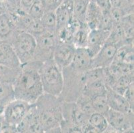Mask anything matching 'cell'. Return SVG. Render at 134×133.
Returning <instances> with one entry per match:
<instances>
[{"instance_id": "obj_1", "label": "cell", "mask_w": 134, "mask_h": 133, "mask_svg": "<svg viewBox=\"0 0 134 133\" xmlns=\"http://www.w3.org/2000/svg\"><path fill=\"white\" fill-rule=\"evenodd\" d=\"M42 63L29 62L21 65V69L13 83L15 99L35 103L43 93L39 68Z\"/></svg>"}, {"instance_id": "obj_2", "label": "cell", "mask_w": 134, "mask_h": 133, "mask_svg": "<svg viewBox=\"0 0 134 133\" xmlns=\"http://www.w3.org/2000/svg\"><path fill=\"white\" fill-rule=\"evenodd\" d=\"M43 132H62V101L59 97L43 93L36 101Z\"/></svg>"}, {"instance_id": "obj_3", "label": "cell", "mask_w": 134, "mask_h": 133, "mask_svg": "<svg viewBox=\"0 0 134 133\" xmlns=\"http://www.w3.org/2000/svg\"><path fill=\"white\" fill-rule=\"evenodd\" d=\"M43 93L59 97L63 85L62 70L52 59L43 62L39 68Z\"/></svg>"}, {"instance_id": "obj_4", "label": "cell", "mask_w": 134, "mask_h": 133, "mask_svg": "<svg viewBox=\"0 0 134 133\" xmlns=\"http://www.w3.org/2000/svg\"><path fill=\"white\" fill-rule=\"evenodd\" d=\"M86 71L70 64L62 70L63 85L59 99L62 101L75 102L82 94L83 76Z\"/></svg>"}, {"instance_id": "obj_5", "label": "cell", "mask_w": 134, "mask_h": 133, "mask_svg": "<svg viewBox=\"0 0 134 133\" xmlns=\"http://www.w3.org/2000/svg\"><path fill=\"white\" fill-rule=\"evenodd\" d=\"M11 44L21 65L34 61L37 43L36 39L32 35L25 31H20L17 34Z\"/></svg>"}, {"instance_id": "obj_6", "label": "cell", "mask_w": 134, "mask_h": 133, "mask_svg": "<svg viewBox=\"0 0 134 133\" xmlns=\"http://www.w3.org/2000/svg\"><path fill=\"white\" fill-rule=\"evenodd\" d=\"M104 115L109 124L105 132H133V112L124 113L109 108Z\"/></svg>"}, {"instance_id": "obj_7", "label": "cell", "mask_w": 134, "mask_h": 133, "mask_svg": "<svg viewBox=\"0 0 134 133\" xmlns=\"http://www.w3.org/2000/svg\"><path fill=\"white\" fill-rule=\"evenodd\" d=\"M34 37L36 40L37 46L34 61L43 63L52 59L57 44L55 33L44 31Z\"/></svg>"}, {"instance_id": "obj_8", "label": "cell", "mask_w": 134, "mask_h": 133, "mask_svg": "<svg viewBox=\"0 0 134 133\" xmlns=\"http://www.w3.org/2000/svg\"><path fill=\"white\" fill-rule=\"evenodd\" d=\"M33 104L15 99L4 108L3 112L4 122L16 127L17 125L24 119Z\"/></svg>"}, {"instance_id": "obj_9", "label": "cell", "mask_w": 134, "mask_h": 133, "mask_svg": "<svg viewBox=\"0 0 134 133\" xmlns=\"http://www.w3.org/2000/svg\"><path fill=\"white\" fill-rule=\"evenodd\" d=\"M18 133H42L40 114L38 110L34 103L24 119L16 126Z\"/></svg>"}, {"instance_id": "obj_10", "label": "cell", "mask_w": 134, "mask_h": 133, "mask_svg": "<svg viewBox=\"0 0 134 133\" xmlns=\"http://www.w3.org/2000/svg\"><path fill=\"white\" fill-rule=\"evenodd\" d=\"M62 117L63 120L74 123L81 128V130L88 123L89 116L83 113L75 102L62 101Z\"/></svg>"}, {"instance_id": "obj_11", "label": "cell", "mask_w": 134, "mask_h": 133, "mask_svg": "<svg viewBox=\"0 0 134 133\" xmlns=\"http://www.w3.org/2000/svg\"><path fill=\"white\" fill-rule=\"evenodd\" d=\"M75 47L71 43L57 42L53 54V60L63 70L71 64L75 52Z\"/></svg>"}, {"instance_id": "obj_12", "label": "cell", "mask_w": 134, "mask_h": 133, "mask_svg": "<svg viewBox=\"0 0 134 133\" xmlns=\"http://www.w3.org/2000/svg\"><path fill=\"white\" fill-rule=\"evenodd\" d=\"M118 46L110 43H105L99 51L92 57L91 68L108 67L114 61Z\"/></svg>"}, {"instance_id": "obj_13", "label": "cell", "mask_w": 134, "mask_h": 133, "mask_svg": "<svg viewBox=\"0 0 134 133\" xmlns=\"http://www.w3.org/2000/svg\"><path fill=\"white\" fill-rule=\"evenodd\" d=\"M109 34V31L99 28L90 29L86 48L90 51L92 57L94 56L105 44Z\"/></svg>"}, {"instance_id": "obj_14", "label": "cell", "mask_w": 134, "mask_h": 133, "mask_svg": "<svg viewBox=\"0 0 134 133\" xmlns=\"http://www.w3.org/2000/svg\"><path fill=\"white\" fill-rule=\"evenodd\" d=\"M19 31L7 11L0 14V41L12 43Z\"/></svg>"}, {"instance_id": "obj_15", "label": "cell", "mask_w": 134, "mask_h": 133, "mask_svg": "<svg viewBox=\"0 0 134 133\" xmlns=\"http://www.w3.org/2000/svg\"><path fill=\"white\" fill-rule=\"evenodd\" d=\"M0 65L14 69L21 67V63L10 43H0Z\"/></svg>"}, {"instance_id": "obj_16", "label": "cell", "mask_w": 134, "mask_h": 133, "mask_svg": "<svg viewBox=\"0 0 134 133\" xmlns=\"http://www.w3.org/2000/svg\"><path fill=\"white\" fill-rule=\"evenodd\" d=\"M106 95L109 108L124 113L133 112V108L123 95L115 92L109 87L107 89Z\"/></svg>"}, {"instance_id": "obj_17", "label": "cell", "mask_w": 134, "mask_h": 133, "mask_svg": "<svg viewBox=\"0 0 134 133\" xmlns=\"http://www.w3.org/2000/svg\"><path fill=\"white\" fill-rule=\"evenodd\" d=\"M74 0H63L55 10L57 19V29H62L68 25L73 18Z\"/></svg>"}, {"instance_id": "obj_18", "label": "cell", "mask_w": 134, "mask_h": 133, "mask_svg": "<svg viewBox=\"0 0 134 133\" xmlns=\"http://www.w3.org/2000/svg\"><path fill=\"white\" fill-rule=\"evenodd\" d=\"M92 55L86 47H79L75 49L74 59L71 65L81 70L86 71L91 69Z\"/></svg>"}, {"instance_id": "obj_19", "label": "cell", "mask_w": 134, "mask_h": 133, "mask_svg": "<svg viewBox=\"0 0 134 133\" xmlns=\"http://www.w3.org/2000/svg\"><path fill=\"white\" fill-rule=\"evenodd\" d=\"M102 15V10L95 2H89L86 15V24L90 29L98 27L99 23Z\"/></svg>"}, {"instance_id": "obj_20", "label": "cell", "mask_w": 134, "mask_h": 133, "mask_svg": "<svg viewBox=\"0 0 134 133\" xmlns=\"http://www.w3.org/2000/svg\"><path fill=\"white\" fill-rule=\"evenodd\" d=\"M15 99L13 84L9 83H0V110L3 112L5 106Z\"/></svg>"}, {"instance_id": "obj_21", "label": "cell", "mask_w": 134, "mask_h": 133, "mask_svg": "<svg viewBox=\"0 0 134 133\" xmlns=\"http://www.w3.org/2000/svg\"><path fill=\"white\" fill-rule=\"evenodd\" d=\"M127 44H133V13L124 15L120 22Z\"/></svg>"}, {"instance_id": "obj_22", "label": "cell", "mask_w": 134, "mask_h": 133, "mask_svg": "<svg viewBox=\"0 0 134 133\" xmlns=\"http://www.w3.org/2000/svg\"><path fill=\"white\" fill-rule=\"evenodd\" d=\"M90 29L86 23L81 24L73 35V44L75 48L86 47Z\"/></svg>"}, {"instance_id": "obj_23", "label": "cell", "mask_w": 134, "mask_h": 133, "mask_svg": "<svg viewBox=\"0 0 134 133\" xmlns=\"http://www.w3.org/2000/svg\"><path fill=\"white\" fill-rule=\"evenodd\" d=\"M88 123L96 129L97 133L105 132L109 126L105 116L97 112H94L89 117Z\"/></svg>"}, {"instance_id": "obj_24", "label": "cell", "mask_w": 134, "mask_h": 133, "mask_svg": "<svg viewBox=\"0 0 134 133\" xmlns=\"http://www.w3.org/2000/svg\"><path fill=\"white\" fill-rule=\"evenodd\" d=\"M90 0H74L73 17L80 23H86V15Z\"/></svg>"}, {"instance_id": "obj_25", "label": "cell", "mask_w": 134, "mask_h": 133, "mask_svg": "<svg viewBox=\"0 0 134 133\" xmlns=\"http://www.w3.org/2000/svg\"><path fill=\"white\" fill-rule=\"evenodd\" d=\"M133 82V74L123 75L117 79V80L115 81L114 85L110 89H111L115 92L123 95L124 92H125V90L129 86V85Z\"/></svg>"}, {"instance_id": "obj_26", "label": "cell", "mask_w": 134, "mask_h": 133, "mask_svg": "<svg viewBox=\"0 0 134 133\" xmlns=\"http://www.w3.org/2000/svg\"><path fill=\"white\" fill-rule=\"evenodd\" d=\"M40 20L46 31L55 33L57 29V19L55 11H46Z\"/></svg>"}, {"instance_id": "obj_27", "label": "cell", "mask_w": 134, "mask_h": 133, "mask_svg": "<svg viewBox=\"0 0 134 133\" xmlns=\"http://www.w3.org/2000/svg\"><path fill=\"white\" fill-rule=\"evenodd\" d=\"M21 67L14 69L0 65V83H9L13 84L16 79Z\"/></svg>"}, {"instance_id": "obj_28", "label": "cell", "mask_w": 134, "mask_h": 133, "mask_svg": "<svg viewBox=\"0 0 134 133\" xmlns=\"http://www.w3.org/2000/svg\"><path fill=\"white\" fill-rule=\"evenodd\" d=\"M91 100L95 112L105 114L109 109L106 93L97 95Z\"/></svg>"}, {"instance_id": "obj_29", "label": "cell", "mask_w": 134, "mask_h": 133, "mask_svg": "<svg viewBox=\"0 0 134 133\" xmlns=\"http://www.w3.org/2000/svg\"><path fill=\"white\" fill-rule=\"evenodd\" d=\"M75 102L81 111L89 117L95 112L94 108L91 103V99L83 94L80 95L76 100Z\"/></svg>"}, {"instance_id": "obj_30", "label": "cell", "mask_w": 134, "mask_h": 133, "mask_svg": "<svg viewBox=\"0 0 134 133\" xmlns=\"http://www.w3.org/2000/svg\"><path fill=\"white\" fill-rule=\"evenodd\" d=\"M46 12L44 7L41 3V0H35L34 3L30 7L27 13L34 19H41V17Z\"/></svg>"}, {"instance_id": "obj_31", "label": "cell", "mask_w": 134, "mask_h": 133, "mask_svg": "<svg viewBox=\"0 0 134 133\" xmlns=\"http://www.w3.org/2000/svg\"><path fill=\"white\" fill-rule=\"evenodd\" d=\"M60 129L62 132H81V128L74 123L62 119L60 123Z\"/></svg>"}, {"instance_id": "obj_32", "label": "cell", "mask_w": 134, "mask_h": 133, "mask_svg": "<svg viewBox=\"0 0 134 133\" xmlns=\"http://www.w3.org/2000/svg\"><path fill=\"white\" fill-rule=\"evenodd\" d=\"M63 0H41L46 11H55Z\"/></svg>"}, {"instance_id": "obj_33", "label": "cell", "mask_w": 134, "mask_h": 133, "mask_svg": "<svg viewBox=\"0 0 134 133\" xmlns=\"http://www.w3.org/2000/svg\"><path fill=\"white\" fill-rule=\"evenodd\" d=\"M133 84L134 83L130 84L129 86L127 87L126 90H125V92L124 93L123 96L126 99V100L128 101L131 107L133 108Z\"/></svg>"}, {"instance_id": "obj_34", "label": "cell", "mask_w": 134, "mask_h": 133, "mask_svg": "<svg viewBox=\"0 0 134 133\" xmlns=\"http://www.w3.org/2000/svg\"><path fill=\"white\" fill-rule=\"evenodd\" d=\"M34 2H35V0H20L19 8L24 11L27 13Z\"/></svg>"}, {"instance_id": "obj_35", "label": "cell", "mask_w": 134, "mask_h": 133, "mask_svg": "<svg viewBox=\"0 0 134 133\" xmlns=\"http://www.w3.org/2000/svg\"><path fill=\"white\" fill-rule=\"evenodd\" d=\"M8 11H13L19 9L20 5V0H8Z\"/></svg>"}, {"instance_id": "obj_36", "label": "cell", "mask_w": 134, "mask_h": 133, "mask_svg": "<svg viewBox=\"0 0 134 133\" xmlns=\"http://www.w3.org/2000/svg\"><path fill=\"white\" fill-rule=\"evenodd\" d=\"M8 0H0V14L7 11L8 9Z\"/></svg>"}, {"instance_id": "obj_37", "label": "cell", "mask_w": 134, "mask_h": 133, "mask_svg": "<svg viewBox=\"0 0 134 133\" xmlns=\"http://www.w3.org/2000/svg\"><path fill=\"white\" fill-rule=\"evenodd\" d=\"M111 7H120L122 4L123 0H109Z\"/></svg>"}, {"instance_id": "obj_38", "label": "cell", "mask_w": 134, "mask_h": 133, "mask_svg": "<svg viewBox=\"0 0 134 133\" xmlns=\"http://www.w3.org/2000/svg\"><path fill=\"white\" fill-rule=\"evenodd\" d=\"M3 123H4V119H3V114H0V133H1V130H2V127Z\"/></svg>"}, {"instance_id": "obj_39", "label": "cell", "mask_w": 134, "mask_h": 133, "mask_svg": "<svg viewBox=\"0 0 134 133\" xmlns=\"http://www.w3.org/2000/svg\"><path fill=\"white\" fill-rule=\"evenodd\" d=\"M2 41H0V43H2Z\"/></svg>"}]
</instances>
